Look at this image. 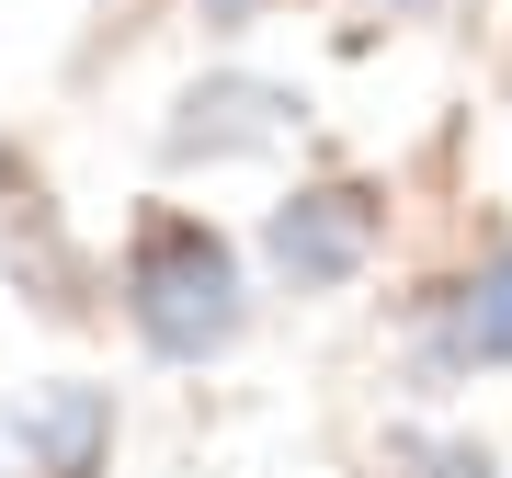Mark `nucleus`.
Masks as SVG:
<instances>
[{
    "label": "nucleus",
    "mask_w": 512,
    "mask_h": 478,
    "mask_svg": "<svg viewBox=\"0 0 512 478\" xmlns=\"http://www.w3.org/2000/svg\"><path fill=\"white\" fill-rule=\"evenodd\" d=\"M114 308H126L148 365L205 376V365H228V353L251 342L262 285H251V251H239L205 205H148L126 228V251H114Z\"/></svg>",
    "instance_id": "nucleus-1"
},
{
    "label": "nucleus",
    "mask_w": 512,
    "mask_h": 478,
    "mask_svg": "<svg viewBox=\"0 0 512 478\" xmlns=\"http://www.w3.org/2000/svg\"><path fill=\"white\" fill-rule=\"evenodd\" d=\"M376 251H387V194L353 183V171L285 183L274 205H262V239H251V262H262L274 296H353L376 274Z\"/></svg>",
    "instance_id": "nucleus-2"
},
{
    "label": "nucleus",
    "mask_w": 512,
    "mask_h": 478,
    "mask_svg": "<svg viewBox=\"0 0 512 478\" xmlns=\"http://www.w3.org/2000/svg\"><path fill=\"white\" fill-rule=\"evenodd\" d=\"M296 137H308V103L285 80H262V69H205L160 114V160L171 171H251V160H285Z\"/></svg>",
    "instance_id": "nucleus-3"
},
{
    "label": "nucleus",
    "mask_w": 512,
    "mask_h": 478,
    "mask_svg": "<svg viewBox=\"0 0 512 478\" xmlns=\"http://www.w3.org/2000/svg\"><path fill=\"white\" fill-rule=\"evenodd\" d=\"M410 376L433 387H478V376H512V228L478 239V262H456L410 319Z\"/></svg>",
    "instance_id": "nucleus-4"
},
{
    "label": "nucleus",
    "mask_w": 512,
    "mask_h": 478,
    "mask_svg": "<svg viewBox=\"0 0 512 478\" xmlns=\"http://www.w3.org/2000/svg\"><path fill=\"white\" fill-rule=\"evenodd\" d=\"M114 433H126V399L103 376H35L0 410V478H103Z\"/></svg>",
    "instance_id": "nucleus-5"
},
{
    "label": "nucleus",
    "mask_w": 512,
    "mask_h": 478,
    "mask_svg": "<svg viewBox=\"0 0 512 478\" xmlns=\"http://www.w3.org/2000/svg\"><path fill=\"white\" fill-rule=\"evenodd\" d=\"M399 467L410 478H501V444H478V433H399Z\"/></svg>",
    "instance_id": "nucleus-6"
},
{
    "label": "nucleus",
    "mask_w": 512,
    "mask_h": 478,
    "mask_svg": "<svg viewBox=\"0 0 512 478\" xmlns=\"http://www.w3.org/2000/svg\"><path fill=\"white\" fill-rule=\"evenodd\" d=\"M365 12H387V23H433L444 0H365Z\"/></svg>",
    "instance_id": "nucleus-7"
}]
</instances>
